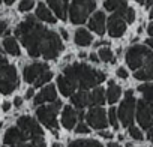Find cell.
<instances>
[{"label": "cell", "mask_w": 153, "mask_h": 147, "mask_svg": "<svg viewBox=\"0 0 153 147\" xmlns=\"http://www.w3.org/2000/svg\"><path fill=\"white\" fill-rule=\"evenodd\" d=\"M15 35L21 39L30 57H44L45 60L56 59L63 51V44L56 32L39 24L35 17H27L15 29Z\"/></svg>", "instance_id": "obj_1"}, {"label": "cell", "mask_w": 153, "mask_h": 147, "mask_svg": "<svg viewBox=\"0 0 153 147\" xmlns=\"http://www.w3.org/2000/svg\"><path fill=\"white\" fill-rule=\"evenodd\" d=\"M62 75L71 80L75 87H80V90L84 92H87L92 87L95 89L105 80V74L102 71H96L84 63H75L72 66H68Z\"/></svg>", "instance_id": "obj_2"}, {"label": "cell", "mask_w": 153, "mask_h": 147, "mask_svg": "<svg viewBox=\"0 0 153 147\" xmlns=\"http://www.w3.org/2000/svg\"><path fill=\"white\" fill-rule=\"evenodd\" d=\"M126 63L132 71L153 69V53L143 45H134L126 53Z\"/></svg>", "instance_id": "obj_3"}, {"label": "cell", "mask_w": 153, "mask_h": 147, "mask_svg": "<svg viewBox=\"0 0 153 147\" xmlns=\"http://www.w3.org/2000/svg\"><path fill=\"white\" fill-rule=\"evenodd\" d=\"M96 2L95 0H72L71 8L68 9L71 15L72 24H84L89 15L95 11Z\"/></svg>", "instance_id": "obj_4"}, {"label": "cell", "mask_w": 153, "mask_h": 147, "mask_svg": "<svg viewBox=\"0 0 153 147\" xmlns=\"http://www.w3.org/2000/svg\"><path fill=\"white\" fill-rule=\"evenodd\" d=\"M62 107V102L60 101H56L53 102V105H42L36 110V116H38V120H41L42 125H45L56 137H57V129H59V125H57V113Z\"/></svg>", "instance_id": "obj_5"}, {"label": "cell", "mask_w": 153, "mask_h": 147, "mask_svg": "<svg viewBox=\"0 0 153 147\" xmlns=\"http://www.w3.org/2000/svg\"><path fill=\"white\" fill-rule=\"evenodd\" d=\"M18 87V74L8 62L0 66V93L9 95Z\"/></svg>", "instance_id": "obj_6"}, {"label": "cell", "mask_w": 153, "mask_h": 147, "mask_svg": "<svg viewBox=\"0 0 153 147\" xmlns=\"http://www.w3.org/2000/svg\"><path fill=\"white\" fill-rule=\"evenodd\" d=\"M132 95H134L132 90H128L125 93V99L120 104L119 111H117V120H120L122 125L126 126V128H131L132 122H134V113H135V104L137 102H135Z\"/></svg>", "instance_id": "obj_7"}, {"label": "cell", "mask_w": 153, "mask_h": 147, "mask_svg": "<svg viewBox=\"0 0 153 147\" xmlns=\"http://www.w3.org/2000/svg\"><path fill=\"white\" fill-rule=\"evenodd\" d=\"M17 128L26 135L27 140L33 141L38 138H44V131L42 128L38 125V122L29 116H23L17 120Z\"/></svg>", "instance_id": "obj_8"}, {"label": "cell", "mask_w": 153, "mask_h": 147, "mask_svg": "<svg viewBox=\"0 0 153 147\" xmlns=\"http://www.w3.org/2000/svg\"><path fill=\"white\" fill-rule=\"evenodd\" d=\"M86 120H87V126L98 129V131H104L108 125L105 110L101 107H92L89 113L86 114Z\"/></svg>", "instance_id": "obj_9"}, {"label": "cell", "mask_w": 153, "mask_h": 147, "mask_svg": "<svg viewBox=\"0 0 153 147\" xmlns=\"http://www.w3.org/2000/svg\"><path fill=\"white\" fill-rule=\"evenodd\" d=\"M135 107H137V120H138L140 126L143 129H150L153 126V116L150 113L149 105L146 104L144 99H140L135 104Z\"/></svg>", "instance_id": "obj_10"}, {"label": "cell", "mask_w": 153, "mask_h": 147, "mask_svg": "<svg viewBox=\"0 0 153 147\" xmlns=\"http://www.w3.org/2000/svg\"><path fill=\"white\" fill-rule=\"evenodd\" d=\"M48 65L47 63H32L29 66L24 68V72H23V77H24V81L26 83H36L39 80V77L42 74L48 72Z\"/></svg>", "instance_id": "obj_11"}, {"label": "cell", "mask_w": 153, "mask_h": 147, "mask_svg": "<svg viewBox=\"0 0 153 147\" xmlns=\"http://www.w3.org/2000/svg\"><path fill=\"white\" fill-rule=\"evenodd\" d=\"M105 24H107V27H108L110 36H113V38H120V36L126 32V23H125L117 14L111 15Z\"/></svg>", "instance_id": "obj_12"}, {"label": "cell", "mask_w": 153, "mask_h": 147, "mask_svg": "<svg viewBox=\"0 0 153 147\" xmlns=\"http://www.w3.org/2000/svg\"><path fill=\"white\" fill-rule=\"evenodd\" d=\"M3 141H5L6 147H12V146L24 144V143L27 141V138H26V135H24L17 126H14V128H9V129L6 131Z\"/></svg>", "instance_id": "obj_13"}, {"label": "cell", "mask_w": 153, "mask_h": 147, "mask_svg": "<svg viewBox=\"0 0 153 147\" xmlns=\"http://www.w3.org/2000/svg\"><path fill=\"white\" fill-rule=\"evenodd\" d=\"M76 123H78V116H76V110L72 108L71 105H66L63 108V113H62V125L66 128V129H75Z\"/></svg>", "instance_id": "obj_14"}, {"label": "cell", "mask_w": 153, "mask_h": 147, "mask_svg": "<svg viewBox=\"0 0 153 147\" xmlns=\"http://www.w3.org/2000/svg\"><path fill=\"white\" fill-rule=\"evenodd\" d=\"M57 101V92L54 86H47L44 87L36 96H35V105H42L45 102H56Z\"/></svg>", "instance_id": "obj_15"}, {"label": "cell", "mask_w": 153, "mask_h": 147, "mask_svg": "<svg viewBox=\"0 0 153 147\" xmlns=\"http://www.w3.org/2000/svg\"><path fill=\"white\" fill-rule=\"evenodd\" d=\"M48 6L53 9V12L60 20L68 18V9H69V0H47Z\"/></svg>", "instance_id": "obj_16"}, {"label": "cell", "mask_w": 153, "mask_h": 147, "mask_svg": "<svg viewBox=\"0 0 153 147\" xmlns=\"http://www.w3.org/2000/svg\"><path fill=\"white\" fill-rule=\"evenodd\" d=\"M105 14L104 12H95V15L90 18L89 21V29L93 30L98 35H104L105 33Z\"/></svg>", "instance_id": "obj_17"}, {"label": "cell", "mask_w": 153, "mask_h": 147, "mask_svg": "<svg viewBox=\"0 0 153 147\" xmlns=\"http://www.w3.org/2000/svg\"><path fill=\"white\" fill-rule=\"evenodd\" d=\"M57 86H59L60 93H62L63 96H68V98H71V96L75 93V89H76V87L72 84V81L68 80L65 75H59V77H57Z\"/></svg>", "instance_id": "obj_18"}, {"label": "cell", "mask_w": 153, "mask_h": 147, "mask_svg": "<svg viewBox=\"0 0 153 147\" xmlns=\"http://www.w3.org/2000/svg\"><path fill=\"white\" fill-rule=\"evenodd\" d=\"M92 41H93V36L90 35L89 30H86V29H83V27L76 29V32H75V44H76V45L87 47V45L92 44Z\"/></svg>", "instance_id": "obj_19"}, {"label": "cell", "mask_w": 153, "mask_h": 147, "mask_svg": "<svg viewBox=\"0 0 153 147\" xmlns=\"http://www.w3.org/2000/svg\"><path fill=\"white\" fill-rule=\"evenodd\" d=\"M71 102L74 107L76 108H80L83 110L84 107L89 105V93L84 92V90H78V92H75L72 96H71Z\"/></svg>", "instance_id": "obj_20"}, {"label": "cell", "mask_w": 153, "mask_h": 147, "mask_svg": "<svg viewBox=\"0 0 153 147\" xmlns=\"http://www.w3.org/2000/svg\"><path fill=\"white\" fill-rule=\"evenodd\" d=\"M105 102V92L102 87H95L89 93V105L92 107H101Z\"/></svg>", "instance_id": "obj_21"}, {"label": "cell", "mask_w": 153, "mask_h": 147, "mask_svg": "<svg viewBox=\"0 0 153 147\" xmlns=\"http://www.w3.org/2000/svg\"><path fill=\"white\" fill-rule=\"evenodd\" d=\"M36 17H38L41 21H45V23H50V24H54V23H56V17L53 15V12H51L44 3H39V5H38Z\"/></svg>", "instance_id": "obj_22"}, {"label": "cell", "mask_w": 153, "mask_h": 147, "mask_svg": "<svg viewBox=\"0 0 153 147\" xmlns=\"http://www.w3.org/2000/svg\"><path fill=\"white\" fill-rule=\"evenodd\" d=\"M138 90L143 93L144 101H146V104L149 105L150 113H152V116H153V84H143V86L138 87Z\"/></svg>", "instance_id": "obj_23"}, {"label": "cell", "mask_w": 153, "mask_h": 147, "mask_svg": "<svg viewBox=\"0 0 153 147\" xmlns=\"http://www.w3.org/2000/svg\"><path fill=\"white\" fill-rule=\"evenodd\" d=\"M120 95H122V89L114 83V81H110V86H108V90H107V101L110 102V104H116L117 101H119V98H120Z\"/></svg>", "instance_id": "obj_24"}, {"label": "cell", "mask_w": 153, "mask_h": 147, "mask_svg": "<svg viewBox=\"0 0 153 147\" xmlns=\"http://www.w3.org/2000/svg\"><path fill=\"white\" fill-rule=\"evenodd\" d=\"M3 48L8 54L11 56H20L21 54V50H20V45L18 42L15 41V38H6L3 41Z\"/></svg>", "instance_id": "obj_25"}, {"label": "cell", "mask_w": 153, "mask_h": 147, "mask_svg": "<svg viewBox=\"0 0 153 147\" xmlns=\"http://www.w3.org/2000/svg\"><path fill=\"white\" fill-rule=\"evenodd\" d=\"M104 8L110 12H120L122 9L128 8L126 5V0H105L104 2Z\"/></svg>", "instance_id": "obj_26"}, {"label": "cell", "mask_w": 153, "mask_h": 147, "mask_svg": "<svg viewBox=\"0 0 153 147\" xmlns=\"http://www.w3.org/2000/svg\"><path fill=\"white\" fill-rule=\"evenodd\" d=\"M68 147H102V144L96 140H75Z\"/></svg>", "instance_id": "obj_27"}, {"label": "cell", "mask_w": 153, "mask_h": 147, "mask_svg": "<svg viewBox=\"0 0 153 147\" xmlns=\"http://www.w3.org/2000/svg\"><path fill=\"white\" fill-rule=\"evenodd\" d=\"M134 77L140 81H153V69H140L134 72Z\"/></svg>", "instance_id": "obj_28"}, {"label": "cell", "mask_w": 153, "mask_h": 147, "mask_svg": "<svg viewBox=\"0 0 153 147\" xmlns=\"http://www.w3.org/2000/svg\"><path fill=\"white\" fill-rule=\"evenodd\" d=\"M117 15L125 21V23H132L135 20V11L132 8H125L120 12H117Z\"/></svg>", "instance_id": "obj_29"}, {"label": "cell", "mask_w": 153, "mask_h": 147, "mask_svg": "<svg viewBox=\"0 0 153 147\" xmlns=\"http://www.w3.org/2000/svg\"><path fill=\"white\" fill-rule=\"evenodd\" d=\"M98 57H99V60H102V62H105V63H114V54H113V51H111L110 48H107V47L99 50Z\"/></svg>", "instance_id": "obj_30"}, {"label": "cell", "mask_w": 153, "mask_h": 147, "mask_svg": "<svg viewBox=\"0 0 153 147\" xmlns=\"http://www.w3.org/2000/svg\"><path fill=\"white\" fill-rule=\"evenodd\" d=\"M108 122L111 123V126L114 128V129H119V122H117V111H116V108L113 107V108H110V111H108Z\"/></svg>", "instance_id": "obj_31"}, {"label": "cell", "mask_w": 153, "mask_h": 147, "mask_svg": "<svg viewBox=\"0 0 153 147\" xmlns=\"http://www.w3.org/2000/svg\"><path fill=\"white\" fill-rule=\"evenodd\" d=\"M53 78V72H45V74H42V75L39 77V80L35 83V87H41V86H44V84H47L50 80Z\"/></svg>", "instance_id": "obj_32"}, {"label": "cell", "mask_w": 153, "mask_h": 147, "mask_svg": "<svg viewBox=\"0 0 153 147\" xmlns=\"http://www.w3.org/2000/svg\"><path fill=\"white\" fill-rule=\"evenodd\" d=\"M33 6H35V2H33V0H21V3H20L18 9L23 11V12H27V11H30Z\"/></svg>", "instance_id": "obj_33"}, {"label": "cell", "mask_w": 153, "mask_h": 147, "mask_svg": "<svg viewBox=\"0 0 153 147\" xmlns=\"http://www.w3.org/2000/svg\"><path fill=\"white\" fill-rule=\"evenodd\" d=\"M129 135H131L134 140H138V141L143 140V134H141V131H140L138 128H135V126H131V128H129Z\"/></svg>", "instance_id": "obj_34"}, {"label": "cell", "mask_w": 153, "mask_h": 147, "mask_svg": "<svg viewBox=\"0 0 153 147\" xmlns=\"http://www.w3.org/2000/svg\"><path fill=\"white\" fill-rule=\"evenodd\" d=\"M75 132L76 134H89L90 132V128L86 123L80 122V123H76V126H75Z\"/></svg>", "instance_id": "obj_35"}, {"label": "cell", "mask_w": 153, "mask_h": 147, "mask_svg": "<svg viewBox=\"0 0 153 147\" xmlns=\"http://www.w3.org/2000/svg\"><path fill=\"white\" fill-rule=\"evenodd\" d=\"M116 74H117V77H120V78H128V72H126L125 68H119Z\"/></svg>", "instance_id": "obj_36"}, {"label": "cell", "mask_w": 153, "mask_h": 147, "mask_svg": "<svg viewBox=\"0 0 153 147\" xmlns=\"http://www.w3.org/2000/svg\"><path fill=\"white\" fill-rule=\"evenodd\" d=\"M6 27H8L6 21H2V20H0V36H2V35L6 32Z\"/></svg>", "instance_id": "obj_37"}, {"label": "cell", "mask_w": 153, "mask_h": 147, "mask_svg": "<svg viewBox=\"0 0 153 147\" xmlns=\"http://www.w3.org/2000/svg\"><path fill=\"white\" fill-rule=\"evenodd\" d=\"M89 59H90L92 62H95V63H99V62H101L96 53H90V54H89Z\"/></svg>", "instance_id": "obj_38"}, {"label": "cell", "mask_w": 153, "mask_h": 147, "mask_svg": "<svg viewBox=\"0 0 153 147\" xmlns=\"http://www.w3.org/2000/svg\"><path fill=\"white\" fill-rule=\"evenodd\" d=\"M33 95H35V89L32 87V89H29V90L26 92V99H32Z\"/></svg>", "instance_id": "obj_39"}, {"label": "cell", "mask_w": 153, "mask_h": 147, "mask_svg": "<svg viewBox=\"0 0 153 147\" xmlns=\"http://www.w3.org/2000/svg\"><path fill=\"white\" fill-rule=\"evenodd\" d=\"M21 104H23V98H21V96H17V98L14 99V105L18 108V107H21Z\"/></svg>", "instance_id": "obj_40"}, {"label": "cell", "mask_w": 153, "mask_h": 147, "mask_svg": "<svg viewBox=\"0 0 153 147\" xmlns=\"http://www.w3.org/2000/svg\"><path fill=\"white\" fill-rule=\"evenodd\" d=\"M99 135H101V137H104V138H111V137H113V134H111V132H108V131H101V132H99Z\"/></svg>", "instance_id": "obj_41"}, {"label": "cell", "mask_w": 153, "mask_h": 147, "mask_svg": "<svg viewBox=\"0 0 153 147\" xmlns=\"http://www.w3.org/2000/svg\"><path fill=\"white\" fill-rule=\"evenodd\" d=\"M149 132H147V138L150 140V141H153V126L150 128V129H147Z\"/></svg>", "instance_id": "obj_42"}, {"label": "cell", "mask_w": 153, "mask_h": 147, "mask_svg": "<svg viewBox=\"0 0 153 147\" xmlns=\"http://www.w3.org/2000/svg\"><path fill=\"white\" fill-rule=\"evenodd\" d=\"M60 35H62L63 39H68V38H69V36H68V32H66L65 29H60Z\"/></svg>", "instance_id": "obj_43"}, {"label": "cell", "mask_w": 153, "mask_h": 147, "mask_svg": "<svg viewBox=\"0 0 153 147\" xmlns=\"http://www.w3.org/2000/svg\"><path fill=\"white\" fill-rule=\"evenodd\" d=\"M9 108H11V104H9V102H5V104L2 105V110H3V111H9Z\"/></svg>", "instance_id": "obj_44"}, {"label": "cell", "mask_w": 153, "mask_h": 147, "mask_svg": "<svg viewBox=\"0 0 153 147\" xmlns=\"http://www.w3.org/2000/svg\"><path fill=\"white\" fill-rule=\"evenodd\" d=\"M146 45H147V47H150V48L153 50V38H150V39H147V41H146Z\"/></svg>", "instance_id": "obj_45"}, {"label": "cell", "mask_w": 153, "mask_h": 147, "mask_svg": "<svg viewBox=\"0 0 153 147\" xmlns=\"http://www.w3.org/2000/svg\"><path fill=\"white\" fill-rule=\"evenodd\" d=\"M147 32H149V35H150V36H153V23H150V24H149Z\"/></svg>", "instance_id": "obj_46"}, {"label": "cell", "mask_w": 153, "mask_h": 147, "mask_svg": "<svg viewBox=\"0 0 153 147\" xmlns=\"http://www.w3.org/2000/svg\"><path fill=\"white\" fill-rule=\"evenodd\" d=\"M6 147V146H5ZM12 147H33L32 144H27V143H24V144H18V146H12Z\"/></svg>", "instance_id": "obj_47"}, {"label": "cell", "mask_w": 153, "mask_h": 147, "mask_svg": "<svg viewBox=\"0 0 153 147\" xmlns=\"http://www.w3.org/2000/svg\"><path fill=\"white\" fill-rule=\"evenodd\" d=\"M144 3H146V6L149 8V6H152V5H153V0H144Z\"/></svg>", "instance_id": "obj_48"}, {"label": "cell", "mask_w": 153, "mask_h": 147, "mask_svg": "<svg viewBox=\"0 0 153 147\" xmlns=\"http://www.w3.org/2000/svg\"><path fill=\"white\" fill-rule=\"evenodd\" d=\"M101 45H107V42L105 41H101V42H96L95 44V47H101Z\"/></svg>", "instance_id": "obj_49"}, {"label": "cell", "mask_w": 153, "mask_h": 147, "mask_svg": "<svg viewBox=\"0 0 153 147\" xmlns=\"http://www.w3.org/2000/svg\"><path fill=\"white\" fill-rule=\"evenodd\" d=\"M108 147H122L120 144H117V143H110L108 144Z\"/></svg>", "instance_id": "obj_50"}, {"label": "cell", "mask_w": 153, "mask_h": 147, "mask_svg": "<svg viewBox=\"0 0 153 147\" xmlns=\"http://www.w3.org/2000/svg\"><path fill=\"white\" fill-rule=\"evenodd\" d=\"M6 62H8V60H6L5 57H2V56H0V66H2L3 63H6Z\"/></svg>", "instance_id": "obj_51"}, {"label": "cell", "mask_w": 153, "mask_h": 147, "mask_svg": "<svg viewBox=\"0 0 153 147\" xmlns=\"http://www.w3.org/2000/svg\"><path fill=\"white\" fill-rule=\"evenodd\" d=\"M78 57H80V59H86V57H87V54H86V53H83V51H81V53H80V54H78Z\"/></svg>", "instance_id": "obj_52"}, {"label": "cell", "mask_w": 153, "mask_h": 147, "mask_svg": "<svg viewBox=\"0 0 153 147\" xmlns=\"http://www.w3.org/2000/svg\"><path fill=\"white\" fill-rule=\"evenodd\" d=\"M3 2H5L6 5H12V3L15 2V0H3Z\"/></svg>", "instance_id": "obj_53"}, {"label": "cell", "mask_w": 153, "mask_h": 147, "mask_svg": "<svg viewBox=\"0 0 153 147\" xmlns=\"http://www.w3.org/2000/svg\"><path fill=\"white\" fill-rule=\"evenodd\" d=\"M53 147H60V144H59V143H54V144H53Z\"/></svg>", "instance_id": "obj_54"}, {"label": "cell", "mask_w": 153, "mask_h": 147, "mask_svg": "<svg viewBox=\"0 0 153 147\" xmlns=\"http://www.w3.org/2000/svg\"><path fill=\"white\" fill-rule=\"evenodd\" d=\"M150 18H153V9H152V12H150Z\"/></svg>", "instance_id": "obj_55"}, {"label": "cell", "mask_w": 153, "mask_h": 147, "mask_svg": "<svg viewBox=\"0 0 153 147\" xmlns=\"http://www.w3.org/2000/svg\"><path fill=\"white\" fill-rule=\"evenodd\" d=\"M137 2H138V3H144V0H137Z\"/></svg>", "instance_id": "obj_56"}, {"label": "cell", "mask_w": 153, "mask_h": 147, "mask_svg": "<svg viewBox=\"0 0 153 147\" xmlns=\"http://www.w3.org/2000/svg\"><path fill=\"white\" fill-rule=\"evenodd\" d=\"M128 147H134V146H132V144H128Z\"/></svg>", "instance_id": "obj_57"}, {"label": "cell", "mask_w": 153, "mask_h": 147, "mask_svg": "<svg viewBox=\"0 0 153 147\" xmlns=\"http://www.w3.org/2000/svg\"><path fill=\"white\" fill-rule=\"evenodd\" d=\"M0 3H2V0H0Z\"/></svg>", "instance_id": "obj_58"}]
</instances>
